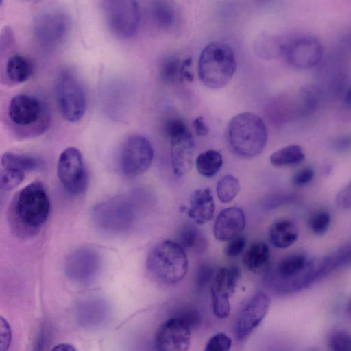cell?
Returning a JSON list of instances; mask_svg holds the SVG:
<instances>
[{
    "instance_id": "cell-11",
    "label": "cell",
    "mask_w": 351,
    "mask_h": 351,
    "mask_svg": "<svg viewBox=\"0 0 351 351\" xmlns=\"http://www.w3.org/2000/svg\"><path fill=\"white\" fill-rule=\"evenodd\" d=\"M153 158L150 141L142 135H131L123 141L120 149V170L127 177L140 176L149 169Z\"/></svg>"
},
{
    "instance_id": "cell-51",
    "label": "cell",
    "mask_w": 351,
    "mask_h": 351,
    "mask_svg": "<svg viewBox=\"0 0 351 351\" xmlns=\"http://www.w3.org/2000/svg\"><path fill=\"white\" fill-rule=\"evenodd\" d=\"M348 311L349 314L351 315V298H350V300L348 301Z\"/></svg>"
},
{
    "instance_id": "cell-31",
    "label": "cell",
    "mask_w": 351,
    "mask_h": 351,
    "mask_svg": "<svg viewBox=\"0 0 351 351\" xmlns=\"http://www.w3.org/2000/svg\"><path fill=\"white\" fill-rule=\"evenodd\" d=\"M305 158L302 148L298 145H289L274 152L270 162L275 167H287L301 163Z\"/></svg>"
},
{
    "instance_id": "cell-19",
    "label": "cell",
    "mask_w": 351,
    "mask_h": 351,
    "mask_svg": "<svg viewBox=\"0 0 351 351\" xmlns=\"http://www.w3.org/2000/svg\"><path fill=\"white\" fill-rule=\"evenodd\" d=\"M245 227V215L238 207H229L221 210L217 216L213 234L220 241H228L241 234Z\"/></svg>"
},
{
    "instance_id": "cell-12",
    "label": "cell",
    "mask_w": 351,
    "mask_h": 351,
    "mask_svg": "<svg viewBox=\"0 0 351 351\" xmlns=\"http://www.w3.org/2000/svg\"><path fill=\"white\" fill-rule=\"evenodd\" d=\"M348 56L336 48L322 60L317 66L321 77V84H317L324 95L333 97L344 95L351 84L347 70Z\"/></svg>"
},
{
    "instance_id": "cell-29",
    "label": "cell",
    "mask_w": 351,
    "mask_h": 351,
    "mask_svg": "<svg viewBox=\"0 0 351 351\" xmlns=\"http://www.w3.org/2000/svg\"><path fill=\"white\" fill-rule=\"evenodd\" d=\"M176 241L186 250L195 252L204 251L206 240L204 234L194 224L185 223L178 230Z\"/></svg>"
},
{
    "instance_id": "cell-8",
    "label": "cell",
    "mask_w": 351,
    "mask_h": 351,
    "mask_svg": "<svg viewBox=\"0 0 351 351\" xmlns=\"http://www.w3.org/2000/svg\"><path fill=\"white\" fill-rule=\"evenodd\" d=\"M95 226L107 233L120 234L130 230L135 221V209L127 197L103 202L93 210Z\"/></svg>"
},
{
    "instance_id": "cell-14",
    "label": "cell",
    "mask_w": 351,
    "mask_h": 351,
    "mask_svg": "<svg viewBox=\"0 0 351 351\" xmlns=\"http://www.w3.org/2000/svg\"><path fill=\"white\" fill-rule=\"evenodd\" d=\"M58 179L64 189L73 195L82 194L88 185V175L82 155L73 147L60 154L57 165Z\"/></svg>"
},
{
    "instance_id": "cell-16",
    "label": "cell",
    "mask_w": 351,
    "mask_h": 351,
    "mask_svg": "<svg viewBox=\"0 0 351 351\" xmlns=\"http://www.w3.org/2000/svg\"><path fill=\"white\" fill-rule=\"evenodd\" d=\"M240 270L236 266L222 267L216 270L210 282L213 313L216 317L223 319L230 312V299L236 289Z\"/></svg>"
},
{
    "instance_id": "cell-28",
    "label": "cell",
    "mask_w": 351,
    "mask_h": 351,
    "mask_svg": "<svg viewBox=\"0 0 351 351\" xmlns=\"http://www.w3.org/2000/svg\"><path fill=\"white\" fill-rule=\"evenodd\" d=\"M149 14L156 27L162 29L172 27L177 16L173 0H151Z\"/></svg>"
},
{
    "instance_id": "cell-46",
    "label": "cell",
    "mask_w": 351,
    "mask_h": 351,
    "mask_svg": "<svg viewBox=\"0 0 351 351\" xmlns=\"http://www.w3.org/2000/svg\"><path fill=\"white\" fill-rule=\"evenodd\" d=\"M337 48L348 56H351V27L344 29L340 34Z\"/></svg>"
},
{
    "instance_id": "cell-18",
    "label": "cell",
    "mask_w": 351,
    "mask_h": 351,
    "mask_svg": "<svg viewBox=\"0 0 351 351\" xmlns=\"http://www.w3.org/2000/svg\"><path fill=\"white\" fill-rule=\"evenodd\" d=\"M191 328L180 318L173 316L158 328L154 343L160 351H184L189 348Z\"/></svg>"
},
{
    "instance_id": "cell-1",
    "label": "cell",
    "mask_w": 351,
    "mask_h": 351,
    "mask_svg": "<svg viewBox=\"0 0 351 351\" xmlns=\"http://www.w3.org/2000/svg\"><path fill=\"white\" fill-rule=\"evenodd\" d=\"M267 286L278 295L302 291L318 281L317 258L302 252L286 255L265 273Z\"/></svg>"
},
{
    "instance_id": "cell-50",
    "label": "cell",
    "mask_w": 351,
    "mask_h": 351,
    "mask_svg": "<svg viewBox=\"0 0 351 351\" xmlns=\"http://www.w3.org/2000/svg\"><path fill=\"white\" fill-rule=\"evenodd\" d=\"M52 350H62V351H72V350H75L76 349L73 347V346H72L71 344L62 343L56 345V346H54Z\"/></svg>"
},
{
    "instance_id": "cell-45",
    "label": "cell",
    "mask_w": 351,
    "mask_h": 351,
    "mask_svg": "<svg viewBox=\"0 0 351 351\" xmlns=\"http://www.w3.org/2000/svg\"><path fill=\"white\" fill-rule=\"evenodd\" d=\"M0 350H6L8 349L11 342L12 332L9 324L2 316L0 321Z\"/></svg>"
},
{
    "instance_id": "cell-38",
    "label": "cell",
    "mask_w": 351,
    "mask_h": 351,
    "mask_svg": "<svg viewBox=\"0 0 351 351\" xmlns=\"http://www.w3.org/2000/svg\"><path fill=\"white\" fill-rule=\"evenodd\" d=\"M232 346V339L223 332L213 335L205 346V351H228Z\"/></svg>"
},
{
    "instance_id": "cell-30",
    "label": "cell",
    "mask_w": 351,
    "mask_h": 351,
    "mask_svg": "<svg viewBox=\"0 0 351 351\" xmlns=\"http://www.w3.org/2000/svg\"><path fill=\"white\" fill-rule=\"evenodd\" d=\"M323 97L324 93L317 84H306L303 85L299 94L301 114L308 116L315 112L319 107Z\"/></svg>"
},
{
    "instance_id": "cell-32",
    "label": "cell",
    "mask_w": 351,
    "mask_h": 351,
    "mask_svg": "<svg viewBox=\"0 0 351 351\" xmlns=\"http://www.w3.org/2000/svg\"><path fill=\"white\" fill-rule=\"evenodd\" d=\"M223 165V157L220 152L214 149L200 154L195 160L197 171L203 176L210 178L217 174Z\"/></svg>"
},
{
    "instance_id": "cell-17",
    "label": "cell",
    "mask_w": 351,
    "mask_h": 351,
    "mask_svg": "<svg viewBox=\"0 0 351 351\" xmlns=\"http://www.w3.org/2000/svg\"><path fill=\"white\" fill-rule=\"evenodd\" d=\"M271 305L269 295L264 291L255 293L238 312L233 332L238 341L245 340L261 324Z\"/></svg>"
},
{
    "instance_id": "cell-2",
    "label": "cell",
    "mask_w": 351,
    "mask_h": 351,
    "mask_svg": "<svg viewBox=\"0 0 351 351\" xmlns=\"http://www.w3.org/2000/svg\"><path fill=\"white\" fill-rule=\"evenodd\" d=\"M50 213V201L40 182H33L14 197L10 208V220L16 231L31 235L46 223Z\"/></svg>"
},
{
    "instance_id": "cell-3",
    "label": "cell",
    "mask_w": 351,
    "mask_h": 351,
    "mask_svg": "<svg viewBox=\"0 0 351 351\" xmlns=\"http://www.w3.org/2000/svg\"><path fill=\"white\" fill-rule=\"evenodd\" d=\"M189 261L185 250L176 241L165 239L159 241L149 252L145 269L156 282L173 285L186 276Z\"/></svg>"
},
{
    "instance_id": "cell-37",
    "label": "cell",
    "mask_w": 351,
    "mask_h": 351,
    "mask_svg": "<svg viewBox=\"0 0 351 351\" xmlns=\"http://www.w3.org/2000/svg\"><path fill=\"white\" fill-rule=\"evenodd\" d=\"M331 223V215L325 210H319L314 213L308 220V226L313 233L323 235L328 230Z\"/></svg>"
},
{
    "instance_id": "cell-21",
    "label": "cell",
    "mask_w": 351,
    "mask_h": 351,
    "mask_svg": "<svg viewBox=\"0 0 351 351\" xmlns=\"http://www.w3.org/2000/svg\"><path fill=\"white\" fill-rule=\"evenodd\" d=\"M109 315V306L104 300L98 298L84 300L76 308L78 322L83 327L88 328H96L104 325Z\"/></svg>"
},
{
    "instance_id": "cell-35",
    "label": "cell",
    "mask_w": 351,
    "mask_h": 351,
    "mask_svg": "<svg viewBox=\"0 0 351 351\" xmlns=\"http://www.w3.org/2000/svg\"><path fill=\"white\" fill-rule=\"evenodd\" d=\"M216 190L218 199L221 202L230 203L240 191L239 180L232 175H226L218 181Z\"/></svg>"
},
{
    "instance_id": "cell-25",
    "label": "cell",
    "mask_w": 351,
    "mask_h": 351,
    "mask_svg": "<svg viewBox=\"0 0 351 351\" xmlns=\"http://www.w3.org/2000/svg\"><path fill=\"white\" fill-rule=\"evenodd\" d=\"M33 73L31 60L21 54H13L6 60L4 77L8 84L15 85L28 80Z\"/></svg>"
},
{
    "instance_id": "cell-41",
    "label": "cell",
    "mask_w": 351,
    "mask_h": 351,
    "mask_svg": "<svg viewBox=\"0 0 351 351\" xmlns=\"http://www.w3.org/2000/svg\"><path fill=\"white\" fill-rule=\"evenodd\" d=\"M224 247V254L228 257H236L240 255L246 246V239L244 236L239 234L227 241Z\"/></svg>"
},
{
    "instance_id": "cell-27",
    "label": "cell",
    "mask_w": 351,
    "mask_h": 351,
    "mask_svg": "<svg viewBox=\"0 0 351 351\" xmlns=\"http://www.w3.org/2000/svg\"><path fill=\"white\" fill-rule=\"evenodd\" d=\"M43 166V160L25 154L7 152L1 158V168L12 169L24 173L39 170Z\"/></svg>"
},
{
    "instance_id": "cell-7",
    "label": "cell",
    "mask_w": 351,
    "mask_h": 351,
    "mask_svg": "<svg viewBox=\"0 0 351 351\" xmlns=\"http://www.w3.org/2000/svg\"><path fill=\"white\" fill-rule=\"evenodd\" d=\"M71 29L70 16L60 8H51L40 12L33 22L34 40L46 51H53L62 47Z\"/></svg>"
},
{
    "instance_id": "cell-26",
    "label": "cell",
    "mask_w": 351,
    "mask_h": 351,
    "mask_svg": "<svg viewBox=\"0 0 351 351\" xmlns=\"http://www.w3.org/2000/svg\"><path fill=\"white\" fill-rule=\"evenodd\" d=\"M349 267H351V239L320 258V267L325 277L338 269Z\"/></svg>"
},
{
    "instance_id": "cell-34",
    "label": "cell",
    "mask_w": 351,
    "mask_h": 351,
    "mask_svg": "<svg viewBox=\"0 0 351 351\" xmlns=\"http://www.w3.org/2000/svg\"><path fill=\"white\" fill-rule=\"evenodd\" d=\"M284 41L278 38L266 34L256 43V53L262 58L272 59L282 56Z\"/></svg>"
},
{
    "instance_id": "cell-49",
    "label": "cell",
    "mask_w": 351,
    "mask_h": 351,
    "mask_svg": "<svg viewBox=\"0 0 351 351\" xmlns=\"http://www.w3.org/2000/svg\"><path fill=\"white\" fill-rule=\"evenodd\" d=\"M343 97L346 107L351 110V84L346 90Z\"/></svg>"
},
{
    "instance_id": "cell-36",
    "label": "cell",
    "mask_w": 351,
    "mask_h": 351,
    "mask_svg": "<svg viewBox=\"0 0 351 351\" xmlns=\"http://www.w3.org/2000/svg\"><path fill=\"white\" fill-rule=\"evenodd\" d=\"M327 346L332 351H351V333L344 330L332 331L328 337Z\"/></svg>"
},
{
    "instance_id": "cell-24",
    "label": "cell",
    "mask_w": 351,
    "mask_h": 351,
    "mask_svg": "<svg viewBox=\"0 0 351 351\" xmlns=\"http://www.w3.org/2000/svg\"><path fill=\"white\" fill-rule=\"evenodd\" d=\"M243 263L254 274H265L271 267V252L267 244L263 241L253 243L245 252Z\"/></svg>"
},
{
    "instance_id": "cell-33",
    "label": "cell",
    "mask_w": 351,
    "mask_h": 351,
    "mask_svg": "<svg viewBox=\"0 0 351 351\" xmlns=\"http://www.w3.org/2000/svg\"><path fill=\"white\" fill-rule=\"evenodd\" d=\"M183 60L174 55L165 57L159 66V74L162 81L167 84H172L180 81Z\"/></svg>"
},
{
    "instance_id": "cell-13",
    "label": "cell",
    "mask_w": 351,
    "mask_h": 351,
    "mask_svg": "<svg viewBox=\"0 0 351 351\" xmlns=\"http://www.w3.org/2000/svg\"><path fill=\"white\" fill-rule=\"evenodd\" d=\"M282 56L292 67L306 70L317 67L324 53L320 40L311 35H301L284 41Z\"/></svg>"
},
{
    "instance_id": "cell-23",
    "label": "cell",
    "mask_w": 351,
    "mask_h": 351,
    "mask_svg": "<svg viewBox=\"0 0 351 351\" xmlns=\"http://www.w3.org/2000/svg\"><path fill=\"white\" fill-rule=\"evenodd\" d=\"M268 235L274 247L278 249H286L297 241L299 231L294 221L284 218L271 223L269 228Z\"/></svg>"
},
{
    "instance_id": "cell-44",
    "label": "cell",
    "mask_w": 351,
    "mask_h": 351,
    "mask_svg": "<svg viewBox=\"0 0 351 351\" xmlns=\"http://www.w3.org/2000/svg\"><path fill=\"white\" fill-rule=\"evenodd\" d=\"M337 206L341 210L351 209V182L339 190L335 197Z\"/></svg>"
},
{
    "instance_id": "cell-22",
    "label": "cell",
    "mask_w": 351,
    "mask_h": 351,
    "mask_svg": "<svg viewBox=\"0 0 351 351\" xmlns=\"http://www.w3.org/2000/svg\"><path fill=\"white\" fill-rule=\"evenodd\" d=\"M215 202L209 188L193 191L189 197V208L187 214L195 223L203 225L214 217Z\"/></svg>"
},
{
    "instance_id": "cell-20",
    "label": "cell",
    "mask_w": 351,
    "mask_h": 351,
    "mask_svg": "<svg viewBox=\"0 0 351 351\" xmlns=\"http://www.w3.org/2000/svg\"><path fill=\"white\" fill-rule=\"evenodd\" d=\"M171 157L173 173L182 177L187 174L193 167L195 158V143L191 134L184 135L170 139Z\"/></svg>"
},
{
    "instance_id": "cell-40",
    "label": "cell",
    "mask_w": 351,
    "mask_h": 351,
    "mask_svg": "<svg viewBox=\"0 0 351 351\" xmlns=\"http://www.w3.org/2000/svg\"><path fill=\"white\" fill-rule=\"evenodd\" d=\"M165 132L167 136L171 139L184 135L190 132V130L182 119L173 118L166 121L165 124Z\"/></svg>"
},
{
    "instance_id": "cell-5",
    "label": "cell",
    "mask_w": 351,
    "mask_h": 351,
    "mask_svg": "<svg viewBox=\"0 0 351 351\" xmlns=\"http://www.w3.org/2000/svg\"><path fill=\"white\" fill-rule=\"evenodd\" d=\"M237 69L232 48L226 43L214 40L202 49L197 72L202 83L212 89L223 88L231 80Z\"/></svg>"
},
{
    "instance_id": "cell-4",
    "label": "cell",
    "mask_w": 351,
    "mask_h": 351,
    "mask_svg": "<svg viewBox=\"0 0 351 351\" xmlns=\"http://www.w3.org/2000/svg\"><path fill=\"white\" fill-rule=\"evenodd\" d=\"M267 129L258 115L243 112L228 123L226 140L231 151L237 156L250 158L258 155L267 141Z\"/></svg>"
},
{
    "instance_id": "cell-48",
    "label": "cell",
    "mask_w": 351,
    "mask_h": 351,
    "mask_svg": "<svg viewBox=\"0 0 351 351\" xmlns=\"http://www.w3.org/2000/svg\"><path fill=\"white\" fill-rule=\"evenodd\" d=\"M193 125L195 133L199 136H204L209 132V128L205 123L204 118L202 117L195 118L193 122Z\"/></svg>"
},
{
    "instance_id": "cell-6",
    "label": "cell",
    "mask_w": 351,
    "mask_h": 351,
    "mask_svg": "<svg viewBox=\"0 0 351 351\" xmlns=\"http://www.w3.org/2000/svg\"><path fill=\"white\" fill-rule=\"evenodd\" d=\"M8 117L15 129L22 131L21 135L27 138L42 134L49 125L45 105L37 97L27 94H19L11 99Z\"/></svg>"
},
{
    "instance_id": "cell-43",
    "label": "cell",
    "mask_w": 351,
    "mask_h": 351,
    "mask_svg": "<svg viewBox=\"0 0 351 351\" xmlns=\"http://www.w3.org/2000/svg\"><path fill=\"white\" fill-rule=\"evenodd\" d=\"M314 175V169L311 166H306L294 173L291 182L295 186H304L311 182Z\"/></svg>"
},
{
    "instance_id": "cell-39",
    "label": "cell",
    "mask_w": 351,
    "mask_h": 351,
    "mask_svg": "<svg viewBox=\"0 0 351 351\" xmlns=\"http://www.w3.org/2000/svg\"><path fill=\"white\" fill-rule=\"evenodd\" d=\"M216 270L208 263H203L199 265L195 275V285L199 290L204 289L208 284L210 285Z\"/></svg>"
},
{
    "instance_id": "cell-42",
    "label": "cell",
    "mask_w": 351,
    "mask_h": 351,
    "mask_svg": "<svg viewBox=\"0 0 351 351\" xmlns=\"http://www.w3.org/2000/svg\"><path fill=\"white\" fill-rule=\"evenodd\" d=\"M176 313L175 316L186 322L191 330L197 328L201 323V316L195 308L184 307Z\"/></svg>"
},
{
    "instance_id": "cell-10",
    "label": "cell",
    "mask_w": 351,
    "mask_h": 351,
    "mask_svg": "<svg viewBox=\"0 0 351 351\" xmlns=\"http://www.w3.org/2000/svg\"><path fill=\"white\" fill-rule=\"evenodd\" d=\"M55 93L64 119L71 123L81 120L86 110V97L80 81L72 71L60 72L56 80Z\"/></svg>"
},
{
    "instance_id": "cell-15",
    "label": "cell",
    "mask_w": 351,
    "mask_h": 351,
    "mask_svg": "<svg viewBox=\"0 0 351 351\" xmlns=\"http://www.w3.org/2000/svg\"><path fill=\"white\" fill-rule=\"evenodd\" d=\"M102 268L100 253L91 247H82L71 252L64 263L67 278L81 285L92 283L99 276Z\"/></svg>"
},
{
    "instance_id": "cell-47",
    "label": "cell",
    "mask_w": 351,
    "mask_h": 351,
    "mask_svg": "<svg viewBox=\"0 0 351 351\" xmlns=\"http://www.w3.org/2000/svg\"><path fill=\"white\" fill-rule=\"evenodd\" d=\"M332 147L339 153L351 152V134H346L336 138L332 143Z\"/></svg>"
},
{
    "instance_id": "cell-9",
    "label": "cell",
    "mask_w": 351,
    "mask_h": 351,
    "mask_svg": "<svg viewBox=\"0 0 351 351\" xmlns=\"http://www.w3.org/2000/svg\"><path fill=\"white\" fill-rule=\"evenodd\" d=\"M105 23L120 38H130L138 31L141 21L137 0H99Z\"/></svg>"
}]
</instances>
